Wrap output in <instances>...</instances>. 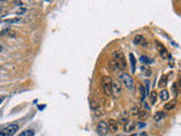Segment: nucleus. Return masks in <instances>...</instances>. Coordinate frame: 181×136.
<instances>
[{"label": "nucleus", "instance_id": "nucleus-28", "mask_svg": "<svg viewBox=\"0 0 181 136\" xmlns=\"http://www.w3.org/2000/svg\"><path fill=\"white\" fill-rule=\"evenodd\" d=\"M3 100H5V97H3V95H2V97H0V104L2 103V101H3Z\"/></svg>", "mask_w": 181, "mask_h": 136}, {"label": "nucleus", "instance_id": "nucleus-20", "mask_svg": "<svg viewBox=\"0 0 181 136\" xmlns=\"http://www.w3.org/2000/svg\"><path fill=\"white\" fill-rule=\"evenodd\" d=\"M143 41H144V38H143L142 35H136L135 38H134V43H135V44H140Z\"/></svg>", "mask_w": 181, "mask_h": 136}, {"label": "nucleus", "instance_id": "nucleus-18", "mask_svg": "<svg viewBox=\"0 0 181 136\" xmlns=\"http://www.w3.org/2000/svg\"><path fill=\"white\" fill-rule=\"evenodd\" d=\"M140 61H142V63H154L153 59L147 57V56H142V57H140Z\"/></svg>", "mask_w": 181, "mask_h": 136}, {"label": "nucleus", "instance_id": "nucleus-4", "mask_svg": "<svg viewBox=\"0 0 181 136\" xmlns=\"http://www.w3.org/2000/svg\"><path fill=\"white\" fill-rule=\"evenodd\" d=\"M18 130L17 125H9V126L5 127L3 129L0 130V136H12Z\"/></svg>", "mask_w": 181, "mask_h": 136}, {"label": "nucleus", "instance_id": "nucleus-5", "mask_svg": "<svg viewBox=\"0 0 181 136\" xmlns=\"http://www.w3.org/2000/svg\"><path fill=\"white\" fill-rule=\"evenodd\" d=\"M96 130H97V133H99L101 136H105L106 134L109 133L108 123H106V121H103V120H102V121H100L99 124H97Z\"/></svg>", "mask_w": 181, "mask_h": 136}, {"label": "nucleus", "instance_id": "nucleus-1", "mask_svg": "<svg viewBox=\"0 0 181 136\" xmlns=\"http://www.w3.org/2000/svg\"><path fill=\"white\" fill-rule=\"evenodd\" d=\"M112 78L110 76H103L101 79V84H102V88L104 91L106 97H111L112 95Z\"/></svg>", "mask_w": 181, "mask_h": 136}, {"label": "nucleus", "instance_id": "nucleus-27", "mask_svg": "<svg viewBox=\"0 0 181 136\" xmlns=\"http://www.w3.org/2000/svg\"><path fill=\"white\" fill-rule=\"evenodd\" d=\"M133 115H138V112H139V109L138 108H134L133 109Z\"/></svg>", "mask_w": 181, "mask_h": 136}, {"label": "nucleus", "instance_id": "nucleus-21", "mask_svg": "<svg viewBox=\"0 0 181 136\" xmlns=\"http://www.w3.org/2000/svg\"><path fill=\"white\" fill-rule=\"evenodd\" d=\"M171 91H172V94L174 95V97H177L178 95V88H177V83H174V84H172L171 86Z\"/></svg>", "mask_w": 181, "mask_h": 136}, {"label": "nucleus", "instance_id": "nucleus-25", "mask_svg": "<svg viewBox=\"0 0 181 136\" xmlns=\"http://www.w3.org/2000/svg\"><path fill=\"white\" fill-rule=\"evenodd\" d=\"M19 18H9V19H7L6 23H10V24H14V23H19Z\"/></svg>", "mask_w": 181, "mask_h": 136}, {"label": "nucleus", "instance_id": "nucleus-19", "mask_svg": "<svg viewBox=\"0 0 181 136\" xmlns=\"http://www.w3.org/2000/svg\"><path fill=\"white\" fill-rule=\"evenodd\" d=\"M166 82H168V78H166V76H162L160 79V82H159V86L160 88H164L166 85Z\"/></svg>", "mask_w": 181, "mask_h": 136}, {"label": "nucleus", "instance_id": "nucleus-14", "mask_svg": "<svg viewBox=\"0 0 181 136\" xmlns=\"http://www.w3.org/2000/svg\"><path fill=\"white\" fill-rule=\"evenodd\" d=\"M140 70H142V73L144 74L145 76H149L152 74L151 68H149V67H147V66H142V67H140Z\"/></svg>", "mask_w": 181, "mask_h": 136}, {"label": "nucleus", "instance_id": "nucleus-22", "mask_svg": "<svg viewBox=\"0 0 181 136\" xmlns=\"http://www.w3.org/2000/svg\"><path fill=\"white\" fill-rule=\"evenodd\" d=\"M137 116H138V118H140V119H145V118H147L148 113L146 111H139Z\"/></svg>", "mask_w": 181, "mask_h": 136}, {"label": "nucleus", "instance_id": "nucleus-3", "mask_svg": "<svg viewBox=\"0 0 181 136\" xmlns=\"http://www.w3.org/2000/svg\"><path fill=\"white\" fill-rule=\"evenodd\" d=\"M120 82L125 85V86H127V88H129V90L133 88L134 79H133V77L129 75V74H127V73H122V74L120 75Z\"/></svg>", "mask_w": 181, "mask_h": 136}, {"label": "nucleus", "instance_id": "nucleus-6", "mask_svg": "<svg viewBox=\"0 0 181 136\" xmlns=\"http://www.w3.org/2000/svg\"><path fill=\"white\" fill-rule=\"evenodd\" d=\"M121 90H122V83L119 79L113 81V83H112V94L118 97L121 93Z\"/></svg>", "mask_w": 181, "mask_h": 136}, {"label": "nucleus", "instance_id": "nucleus-8", "mask_svg": "<svg viewBox=\"0 0 181 136\" xmlns=\"http://www.w3.org/2000/svg\"><path fill=\"white\" fill-rule=\"evenodd\" d=\"M155 45H156L157 51L160 52V54L162 56V57H166V56H168V51H166V48L162 44V43L159 42V41H156V42H155Z\"/></svg>", "mask_w": 181, "mask_h": 136}, {"label": "nucleus", "instance_id": "nucleus-12", "mask_svg": "<svg viewBox=\"0 0 181 136\" xmlns=\"http://www.w3.org/2000/svg\"><path fill=\"white\" fill-rule=\"evenodd\" d=\"M169 92L165 90V88H163L162 91H161V93H160V99L162 100V101H166V100L169 99Z\"/></svg>", "mask_w": 181, "mask_h": 136}, {"label": "nucleus", "instance_id": "nucleus-7", "mask_svg": "<svg viewBox=\"0 0 181 136\" xmlns=\"http://www.w3.org/2000/svg\"><path fill=\"white\" fill-rule=\"evenodd\" d=\"M108 127H109V130H110L111 133H117L118 132V121H115V119H109Z\"/></svg>", "mask_w": 181, "mask_h": 136}, {"label": "nucleus", "instance_id": "nucleus-15", "mask_svg": "<svg viewBox=\"0 0 181 136\" xmlns=\"http://www.w3.org/2000/svg\"><path fill=\"white\" fill-rule=\"evenodd\" d=\"M117 68H118V67H117V63H115V58H113V59H111V60L109 61V69L111 70V72H113V70H115Z\"/></svg>", "mask_w": 181, "mask_h": 136}, {"label": "nucleus", "instance_id": "nucleus-17", "mask_svg": "<svg viewBox=\"0 0 181 136\" xmlns=\"http://www.w3.org/2000/svg\"><path fill=\"white\" fill-rule=\"evenodd\" d=\"M34 135H35V133H34L33 129H27V130H24V132H22L18 136H34Z\"/></svg>", "mask_w": 181, "mask_h": 136}, {"label": "nucleus", "instance_id": "nucleus-9", "mask_svg": "<svg viewBox=\"0 0 181 136\" xmlns=\"http://www.w3.org/2000/svg\"><path fill=\"white\" fill-rule=\"evenodd\" d=\"M137 127V123L135 121H127L125 124V132H131Z\"/></svg>", "mask_w": 181, "mask_h": 136}, {"label": "nucleus", "instance_id": "nucleus-23", "mask_svg": "<svg viewBox=\"0 0 181 136\" xmlns=\"http://www.w3.org/2000/svg\"><path fill=\"white\" fill-rule=\"evenodd\" d=\"M127 120H128V115H125V117H120L119 118V121L118 123H120V124H126Z\"/></svg>", "mask_w": 181, "mask_h": 136}, {"label": "nucleus", "instance_id": "nucleus-16", "mask_svg": "<svg viewBox=\"0 0 181 136\" xmlns=\"http://www.w3.org/2000/svg\"><path fill=\"white\" fill-rule=\"evenodd\" d=\"M156 100H157V93L155 91H153V92H151V94H149V101H151L152 104H154V103L156 102Z\"/></svg>", "mask_w": 181, "mask_h": 136}, {"label": "nucleus", "instance_id": "nucleus-30", "mask_svg": "<svg viewBox=\"0 0 181 136\" xmlns=\"http://www.w3.org/2000/svg\"><path fill=\"white\" fill-rule=\"evenodd\" d=\"M2 51V48H1V45H0V52Z\"/></svg>", "mask_w": 181, "mask_h": 136}, {"label": "nucleus", "instance_id": "nucleus-10", "mask_svg": "<svg viewBox=\"0 0 181 136\" xmlns=\"http://www.w3.org/2000/svg\"><path fill=\"white\" fill-rule=\"evenodd\" d=\"M175 106H177V100L173 99L172 101H170V102H168L166 104H164V109H165V110H172Z\"/></svg>", "mask_w": 181, "mask_h": 136}, {"label": "nucleus", "instance_id": "nucleus-24", "mask_svg": "<svg viewBox=\"0 0 181 136\" xmlns=\"http://www.w3.org/2000/svg\"><path fill=\"white\" fill-rule=\"evenodd\" d=\"M139 92H140V97H142V100L145 99V88L143 85H139Z\"/></svg>", "mask_w": 181, "mask_h": 136}, {"label": "nucleus", "instance_id": "nucleus-2", "mask_svg": "<svg viewBox=\"0 0 181 136\" xmlns=\"http://www.w3.org/2000/svg\"><path fill=\"white\" fill-rule=\"evenodd\" d=\"M113 56H115V60L117 63L118 69H125L127 67V60L125 54L122 52H115Z\"/></svg>", "mask_w": 181, "mask_h": 136}, {"label": "nucleus", "instance_id": "nucleus-11", "mask_svg": "<svg viewBox=\"0 0 181 136\" xmlns=\"http://www.w3.org/2000/svg\"><path fill=\"white\" fill-rule=\"evenodd\" d=\"M164 117H165V112L157 111L156 113L154 115V121H160V120H162Z\"/></svg>", "mask_w": 181, "mask_h": 136}, {"label": "nucleus", "instance_id": "nucleus-26", "mask_svg": "<svg viewBox=\"0 0 181 136\" xmlns=\"http://www.w3.org/2000/svg\"><path fill=\"white\" fill-rule=\"evenodd\" d=\"M177 88H178V92L181 93V78L179 79V82L177 83Z\"/></svg>", "mask_w": 181, "mask_h": 136}, {"label": "nucleus", "instance_id": "nucleus-29", "mask_svg": "<svg viewBox=\"0 0 181 136\" xmlns=\"http://www.w3.org/2000/svg\"><path fill=\"white\" fill-rule=\"evenodd\" d=\"M140 136H148V135H147V133H146V132H143V133L140 134Z\"/></svg>", "mask_w": 181, "mask_h": 136}, {"label": "nucleus", "instance_id": "nucleus-13", "mask_svg": "<svg viewBox=\"0 0 181 136\" xmlns=\"http://www.w3.org/2000/svg\"><path fill=\"white\" fill-rule=\"evenodd\" d=\"M129 58H130V63H131V73H135V68H136L135 56L133 53H129Z\"/></svg>", "mask_w": 181, "mask_h": 136}]
</instances>
